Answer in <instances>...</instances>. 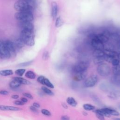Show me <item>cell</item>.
Here are the masks:
<instances>
[{"instance_id":"1","label":"cell","mask_w":120,"mask_h":120,"mask_svg":"<svg viewBox=\"0 0 120 120\" xmlns=\"http://www.w3.org/2000/svg\"><path fill=\"white\" fill-rule=\"evenodd\" d=\"M20 38L23 41L25 45L29 46H33L35 44L34 36L33 31L22 30Z\"/></svg>"},{"instance_id":"2","label":"cell","mask_w":120,"mask_h":120,"mask_svg":"<svg viewBox=\"0 0 120 120\" xmlns=\"http://www.w3.org/2000/svg\"><path fill=\"white\" fill-rule=\"evenodd\" d=\"M15 9L18 12L31 11L32 12V8L28 0H18L14 5Z\"/></svg>"},{"instance_id":"3","label":"cell","mask_w":120,"mask_h":120,"mask_svg":"<svg viewBox=\"0 0 120 120\" xmlns=\"http://www.w3.org/2000/svg\"><path fill=\"white\" fill-rule=\"evenodd\" d=\"M15 17L19 22L28 21L31 22L34 19L33 15L31 11L17 12L15 15Z\"/></svg>"},{"instance_id":"4","label":"cell","mask_w":120,"mask_h":120,"mask_svg":"<svg viewBox=\"0 0 120 120\" xmlns=\"http://www.w3.org/2000/svg\"><path fill=\"white\" fill-rule=\"evenodd\" d=\"M89 67V64L87 62L81 61L76 63L73 67L72 70L75 74L83 72L86 71Z\"/></svg>"},{"instance_id":"5","label":"cell","mask_w":120,"mask_h":120,"mask_svg":"<svg viewBox=\"0 0 120 120\" xmlns=\"http://www.w3.org/2000/svg\"><path fill=\"white\" fill-rule=\"evenodd\" d=\"M98 74L103 77L109 75L111 72V68L106 63L99 64L97 68Z\"/></svg>"},{"instance_id":"6","label":"cell","mask_w":120,"mask_h":120,"mask_svg":"<svg viewBox=\"0 0 120 120\" xmlns=\"http://www.w3.org/2000/svg\"><path fill=\"white\" fill-rule=\"evenodd\" d=\"M91 38V45L95 50H103L104 45L102 42L99 40L96 37V35H92L90 36Z\"/></svg>"},{"instance_id":"7","label":"cell","mask_w":120,"mask_h":120,"mask_svg":"<svg viewBox=\"0 0 120 120\" xmlns=\"http://www.w3.org/2000/svg\"><path fill=\"white\" fill-rule=\"evenodd\" d=\"M0 57L2 59H8L10 57L5 42L1 40H0Z\"/></svg>"},{"instance_id":"8","label":"cell","mask_w":120,"mask_h":120,"mask_svg":"<svg viewBox=\"0 0 120 120\" xmlns=\"http://www.w3.org/2000/svg\"><path fill=\"white\" fill-rule=\"evenodd\" d=\"M98 80V78L97 75H92L85 80L84 85L86 87H92L97 83Z\"/></svg>"},{"instance_id":"9","label":"cell","mask_w":120,"mask_h":120,"mask_svg":"<svg viewBox=\"0 0 120 120\" xmlns=\"http://www.w3.org/2000/svg\"><path fill=\"white\" fill-rule=\"evenodd\" d=\"M4 42L8 49V50L10 54V57L15 56L16 54V47L15 46L14 42H13L9 40H7Z\"/></svg>"},{"instance_id":"10","label":"cell","mask_w":120,"mask_h":120,"mask_svg":"<svg viewBox=\"0 0 120 120\" xmlns=\"http://www.w3.org/2000/svg\"><path fill=\"white\" fill-rule=\"evenodd\" d=\"M18 24L19 27L22 29V30H27L33 31L34 29V26L30 22H28V21L19 22Z\"/></svg>"},{"instance_id":"11","label":"cell","mask_w":120,"mask_h":120,"mask_svg":"<svg viewBox=\"0 0 120 120\" xmlns=\"http://www.w3.org/2000/svg\"><path fill=\"white\" fill-rule=\"evenodd\" d=\"M22 109L20 108L12 106H9V105H0V110L2 111H18L22 110Z\"/></svg>"},{"instance_id":"12","label":"cell","mask_w":120,"mask_h":120,"mask_svg":"<svg viewBox=\"0 0 120 120\" xmlns=\"http://www.w3.org/2000/svg\"><path fill=\"white\" fill-rule=\"evenodd\" d=\"M86 75H87V73L86 71L83 72H81V73H76L75 74L73 77V79L77 81H82L86 77Z\"/></svg>"},{"instance_id":"13","label":"cell","mask_w":120,"mask_h":120,"mask_svg":"<svg viewBox=\"0 0 120 120\" xmlns=\"http://www.w3.org/2000/svg\"><path fill=\"white\" fill-rule=\"evenodd\" d=\"M58 13V5L56 2L52 3V15L53 19L55 18Z\"/></svg>"},{"instance_id":"14","label":"cell","mask_w":120,"mask_h":120,"mask_svg":"<svg viewBox=\"0 0 120 120\" xmlns=\"http://www.w3.org/2000/svg\"><path fill=\"white\" fill-rule=\"evenodd\" d=\"M106 112H107L110 115H113V116H119L120 113L112 109L111 108H103Z\"/></svg>"},{"instance_id":"15","label":"cell","mask_w":120,"mask_h":120,"mask_svg":"<svg viewBox=\"0 0 120 120\" xmlns=\"http://www.w3.org/2000/svg\"><path fill=\"white\" fill-rule=\"evenodd\" d=\"M14 79L18 82L21 84L28 85L30 83V82L29 81L20 77H15L14 78Z\"/></svg>"},{"instance_id":"16","label":"cell","mask_w":120,"mask_h":120,"mask_svg":"<svg viewBox=\"0 0 120 120\" xmlns=\"http://www.w3.org/2000/svg\"><path fill=\"white\" fill-rule=\"evenodd\" d=\"M112 82L115 85L120 86V75H114L111 79Z\"/></svg>"},{"instance_id":"17","label":"cell","mask_w":120,"mask_h":120,"mask_svg":"<svg viewBox=\"0 0 120 120\" xmlns=\"http://www.w3.org/2000/svg\"><path fill=\"white\" fill-rule=\"evenodd\" d=\"M66 101H67V103L69 105H70L72 106H73V107L76 106L77 104V102L76 101L75 99L74 98H73V97H68L67 98Z\"/></svg>"},{"instance_id":"18","label":"cell","mask_w":120,"mask_h":120,"mask_svg":"<svg viewBox=\"0 0 120 120\" xmlns=\"http://www.w3.org/2000/svg\"><path fill=\"white\" fill-rule=\"evenodd\" d=\"M21 85V84L20 83H19L18 82H17V81L15 80H13L12 81H11L9 83V87L12 88V89H16L18 88L20 86V85Z\"/></svg>"},{"instance_id":"19","label":"cell","mask_w":120,"mask_h":120,"mask_svg":"<svg viewBox=\"0 0 120 120\" xmlns=\"http://www.w3.org/2000/svg\"><path fill=\"white\" fill-rule=\"evenodd\" d=\"M96 37L99 40H100L103 43L106 42L109 39L105 36L103 33L98 34V35H96Z\"/></svg>"},{"instance_id":"20","label":"cell","mask_w":120,"mask_h":120,"mask_svg":"<svg viewBox=\"0 0 120 120\" xmlns=\"http://www.w3.org/2000/svg\"><path fill=\"white\" fill-rule=\"evenodd\" d=\"M110 38L112 40L117 43H120V35L118 33H112L111 34Z\"/></svg>"},{"instance_id":"21","label":"cell","mask_w":120,"mask_h":120,"mask_svg":"<svg viewBox=\"0 0 120 120\" xmlns=\"http://www.w3.org/2000/svg\"><path fill=\"white\" fill-rule=\"evenodd\" d=\"M14 43L15 45V46L19 48H21L23 47L24 46V45H25V44L23 42V41L20 38H19L17 39L15 41V42H14Z\"/></svg>"},{"instance_id":"22","label":"cell","mask_w":120,"mask_h":120,"mask_svg":"<svg viewBox=\"0 0 120 120\" xmlns=\"http://www.w3.org/2000/svg\"><path fill=\"white\" fill-rule=\"evenodd\" d=\"M13 72L11 69H5L0 71V75L2 76H8L13 75Z\"/></svg>"},{"instance_id":"23","label":"cell","mask_w":120,"mask_h":120,"mask_svg":"<svg viewBox=\"0 0 120 120\" xmlns=\"http://www.w3.org/2000/svg\"><path fill=\"white\" fill-rule=\"evenodd\" d=\"M105 60L104 56L100 57H96L93 59V62L95 64H101L103 63V61Z\"/></svg>"},{"instance_id":"24","label":"cell","mask_w":120,"mask_h":120,"mask_svg":"<svg viewBox=\"0 0 120 120\" xmlns=\"http://www.w3.org/2000/svg\"><path fill=\"white\" fill-rule=\"evenodd\" d=\"M104 54H105V53H104V52L103 51V50H95L94 51V52H93V56L94 57L104 56Z\"/></svg>"},{"instance_id":"25","label":"cell","mask_w":120,"mask_h":120,"mask_svg":"<svg viewBox=\"0 0 120 120\" xmlns=\"http://www.w3.org/2000/svg\"><path fill=\"white\" fill-rule=\"evenodd\" d=\"M83 108L86 111H92L95 109V107L90 104H84L83 105Z\"/></svg>"},{"instance_id":"26","label":"cell","mask_w":120,"mask_h":120,"mask_svg":"<svg viewBox=\"0 0 120 120\" xmlns=\"http://www.w3.org/2000/svg\"><path fill=\"white\" fill-rule=\"evenodd\" d=\"M36 74L32 71H28L25 73V76L29 79H33L36 77Z\"/></svg>"},{"instance_id":"27","label":"cell","mask_w":120,"mask_h":120,"mask_svg":"<svg viewBox=\"0 0 120 120\" xmlns=\"http://www.w3.org/2000/svg\"><path fill=\"white\" fill-rule=\"evenodd\" d=\"M109 96L112 98H119L120 97V92L118 91H112L110 92Z\"/></svg>"},{"instance_id":"28","label":"cell","mask_w":120,"mask_h":120,"mask_svg":"<svg viewBox=\"0 0 120 120\" xmlns=\"http://www.w3.org/2000/svg\"><path fill=\"white\" fill-rule=\"evenodd\" d=\"M104 59L105 60L107 61V62H108L109 63L112 62V60L113 59H115V58L114 56L111 55L110 54H106V53H105V54L104 55Z\"/></svg>"},{"instance_id":"29","label":"cell","mask_w":120,"mask_h":120,"mask_svg":"<svg viewBox=\"0 0 120 120\" xmlns=\"http://www.w3.org/2000/svg\"><path fill=\"white\" fill-rule=\"evenodd\" d=\"M63 23H64V22L60 17H58V18H57L55 22V24L56 27L57 28L60 27L63 24Z\"/></svg>"},{"instance_id":"30","label":"cell","mask_w":120,"mask_h":120,"mask_svg":"<svg viewBox=\"0 0 120 120\" xmlns=\"http://www.w3.org/2000/svg\"><path fill=\"white\" fill-rule=\"evenodd\" d=\"M41 89L45 93L48 95L52 96V95H53V94H54L53 92L51 90H50V89H49L48 88H47L46 87L43 86V87H42Z\"/></svg>"},{"instance_id":"31","label":"cell","mask_w":120,"mask_h":120,"mask_svg":"<svg viewBox=\"0 0 120 120\" xmlns=\"http://www.w3.org/2000/svg\"><path fill=\"white\" fill-rule=\"evenodd\" d=\"M44 85H46V86L50 88H54V85L52 83L49 81V80L46 78H45L44 82Z\"/></svg>"},{"instance_id":"32","label":"cell","mask_w":120,"mask_h":120,"mask_svg":"<svg viewBox=\"0 0 120 120\" xmlns=\"http://www.w3.org/2000/svg\"><path fill=\"white\" fill-rule=\"evenodd\" d=\"M113 73L115 75H120V67L115 66L112 68Z\"/></svg>"},{"instance_id":"33","label":"cell","mask_w":120,"mask_h":120,"mask_svg":"<svg viewBox=\"0 0 120 120\" xmlns=\"http://www.w3.org/2000/svg\"><path fill=\"white\" fill-rule=\"evenodd\" d=\"M25 71H26L25 69L24 68H20L16 70L15 71V73L17 75L20 76H22L23 75V74L25 73Z\"/></svg>"},{"instance_id":"34","label":"cell","mask_w":120,"mask_h":120,"mask_svg":"<svg viewBox=\"0 0 120 120\" xmlns=\"http://www.w3.org/2000/svg\"><path fill=\"white\" fill-rule=\"evenodd\" d=\"M33 61L32 60H30V61H27V62H24L23 63H20L18 65V66L19 67H26V66H28L30 65L31 64V63H32Z\"/></svg>"},{"instance_id":"35","label":"cell","mask_w":120,"mask_h":120,"mask_svg":"<svg viewBox=\"0 0 120 120\" xmlns=\"http://www.w3.org/2000/svg\"><path fill=\"white\" fill-rule=\"evenodd\" d=\"M41 113L44 115L47 116H50L51 115V113L50 112L46 109H43L41 110Z\"/></svg>"},{"instance_id":"36","label":"cell","mask_w":120,"mask_h":120,"mask_svg":"<svg viewBox=\"0 0 120 120\" xmlns=\"http://www.w3.org/2000/svg\"><path fill=\"white\" fill-rule=\"evenodd\" d=\"M112 65L114 66V67H115V66H119V65L120 64V60H118L117 59L115 58L114 59H113L112 60Z\"/></svg>"},{"instance_id":"37","label":"cell","mask_w":120,"mask_h":120,"mask_svg":"<svg viewBox=\"0 0 120 120\" xmlns=\"http://www.w3.org/2000/svg\"><path fill=\"white\" fill-rule=\"evenodd\" d=\"M45 77L44 76H42V75H41V76H39L38 79H37V81L38 82H39L40 83L42 84H43L44 85V80L45 79Z\"/></svg>"},{"instance_id":"38","label":"cell","mask_w":120,"mask_h":120,"mask_svg":"<svg viewBox=\"0 0 120 120\" xmlns=\"http://www.w3.org/2000/svg\"><path fill=\"white\" fill-rule=\"evenodd\" d=\"M49 57V52L47 51H45V52L43 54V56H42V59L44 60H47L48 58Z\"/></svg>"},{"instance_id":"39","label":"cell","mask_w":120,"mask_h":120,"mask_svg":"<svg viewBox=\"0 0 120 120\" xmlns=\"http://www.w3.org/2000/svg\"><path fill=\"white\" fill-rule=\"evenodd\" d=\"M96 113V117L99 120H105V117L103 116L102 115L100 114H99L98 113H97V112H95Z\"/></svg>"},{"instance_id":"40","label":"cell","mask_w":120,"mask_h":120,"mask_svg":"<svg viewBox=\"0 0 120 120\" xmlns=\"http://www.w3.org/2000/svg\"><path fill=\"white\" fill-rule=\"evenodd\" d=\"M23 95L29 98H30V99H33V96L31 95V94L29 93H23Z\"/></svg>"},{"instance_id":"41","label":"cell","mask_w":120,"mask_h":120,"mask_svg":"<svg viewBox=\"0 0 120 120\" xmlns=\"http://www.w3.org/2000/svg\"><path fill=\"white\" fill-rule=\"evenodd\" d=\"M14 103L15 105H23L24 104V103L23 102H22V101H19V100L15 101Z\"/></svg>"},{"instance_id":"42","label":"cell","mask_w":120,"mask_h":120,"mask_svg":"<svg viewBox=\"0 0 120 120\" xmlns=\"http://www.w3.org/2000/svg\"><path fill=\"white\" fill-rule=\"evenodd\" d=\"M30 110L32 112H38V109H37V108L34 107L33 106H30Z\"/></svg>"},{"instance_id":"43","label":"cell","mask_w":120,"mask_h":120,"mask_svg":"<svg viewBox=\"0 0 120 120\" xmlns=\"http://www.w3.org/2000/svg\"><path fill=\"white\" fill-rule=\"evenodd\" d=\"M9 92L7 91V90H1L0 91V94L2 95H8Z\"/></svg>"},{"instance_id":"44","label":"cell","mask_w":120,"mask_h":120,"mask_svg":"<svg viewBox=\"0 0 120 120\" xmlns=\"http://www.w3.org/2000/svg\"><path fill=\"white\" fill-rule=\"evenodd\" d=\"M69 118L67 115H63L61 117V120H69Z\"/></svg>"},{"instance_id":"45","label":"cell","mask_w":120,"mask_h":120,"mask_svg":"<svg viewBox=\"0 0 120 120\" xmlns=\"http://www.w3.org/2000/svg\"><path fill=\"white\" fill-rule=\"evenodd\" d=\"M33 106L37 108H38L40 107V105L38 103H36V102H35V103H33Z\"/></svg>"},{"instance_id":"46","label":"cell","mask_w":120,"mask_h":120,"mask_svg":"<svg viewBox=\"0 0 120 120\" xmlns=\"http://www.w3.org/2000/svg\"><path fill=\"white\" fill-rule=\"evenodd\" d=\"M21 101H22V102H23L25 104V103H27L28 102V99L25 98H22L21 99Z\"/></svg>"},{"instance_id":"47","label":"cell","mask_w":120,"mask_h":120,"mask_svg":"<svg viewBox=\"0 0 120 120\" xmlns=\"http://www.w3.org/2000/svg\"><path fill=\"white\" fill-rule=\"evenodd\" d=\"M19 96L17 95H13L11 96V98L13 99H17L19 98Z\"/></svg>"},{"instance_id":"48","label":"cell","mask_w":120,"mask_h":120,"mask_svg":"<svg viewBox=\"0 0 120 120\" xmlns=\"http://www.w3.org/2000/svg\"><path fill=\"white\" fill-rule=\"evenodd\" d=\"M62 106L63 107V108H65V109H67L68 108V106H67V105H66V104H65V103H62Z\"/></svg>"},{"instance_id":"49","label":"cell","mask_w":120,"mask_h":120,"mask_svg":"<svg viewBox=\"0 0 120 120\" xmlns=\"http://www.w3.org/2000/svg\"><path fill=\"white\" fill-rule=\"evenodd\" d=\"M118 60H120V53H118L117 54V57H116Z\"/></svg>"},{"instance_id":"50","label":"cell","mask_w":120,"mask_h":120,"mask_svg":"<svg viewBox=\"0 0 120 120\" xmlns=\"http://www.w3.org/2000/svg\"><path fill=\"white\" fill-rule=\"evenodd\" d=\"M113 120H120V118H114L113 119Z\"/></svg>"},{"instance_id":"51","label":"cell","mask_w":120,"mask_h":120,"mask_svg":"<svg viewBox=\"0 0 120 120\" xmlns=\"http://www.w3.org/2000/svg\"><path fill=\"white\" fill-rule=\"evenodd\" d=\"M119 108L120 110V105H119Z\"/></svg>"},{"instance_id":"52","label":"cell","mask_w":120,"mask_h":120,"mask_svg":"<svg viewBox=\"0 0 120 120\" xmlns=\"http://www.w3.org/2000/svg\"><path fill=\"white\" fill-rule=\"evenodd\" d=\"M28 0V1H29V0Z\"/></svg>"},{"instance_id":"53","label":"cell","mask_w":120,"mask_h":120,"mask_svg":"<svg viewBox=\"0 0 120 120\" xmlns=\"http://www.w3.org/2000/svg\"></svg>"}]
</instances>
